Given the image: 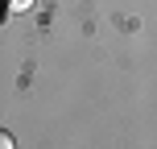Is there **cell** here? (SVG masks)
Wrapping results in <instances>:
<instances>
[{
  "label": "cell",
  "instance_id": "6da1fadb",
  "mask_svg": "<svg viewBox=\"0 0 157 149\" xmlns=\"http://www.w3.org/2000/svg\"><path fill=\"white\" fill-rule=\"evenodd\" d=\"M8 8L13 13H25V8H33V0H8Z\"/></svg>",
  "mask_w": 157,
  "mask_h": 149
},
{
  "label": "cell",
  "instance_id": "7a4b0ae2",
  "mask_svg": "<svg viewBox=\"0 0 157 149\" xmlns=\"http://www.w3.org/2000/svg\"><path fill=\"white\" fill-rule=\"evenodd\" d=\"M13 145H17V141H13V137L4 133V128H0V149H13Z\"/></svg>",
  "mask_w": 157,
  "mask_h": 149
}]
</instances>
